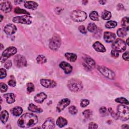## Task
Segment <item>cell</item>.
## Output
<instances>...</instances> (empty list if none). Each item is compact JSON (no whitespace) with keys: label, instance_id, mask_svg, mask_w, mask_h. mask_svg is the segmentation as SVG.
Returning <instances> with one entry per match:
<instances>
[{"label":"cell","instance_id":"obj_1","mask_svg":"<svg viewBox=\"0 0 129 129\" xmlns=\"http://www.w3.org/2000/svg\"><path fill=\"white\" fill-rule=\"evenodd\" d=\"M38 117L36 115L26 113L23 114L18 119V125L22 128H29L37 124Z\"/></svg>","mask_w":129,"mask_h":129},{"label":"cell","instance_id":"obj_2","mask_svg":"<svg viewBox=\"0 0 129 129\" xmlns=\"http://www.w3.org/2000/svg\"><path fill=\"white\" fill-rule=\"evenodd\" d=\"M69 89L73 92H78L82 90L83 85L82 82L77 79H71L68 82Z\"/></svg>","mask_w":129,"mask_h":129},{"label":"cell","instance_id":"obj_3","mask_svg":"<svg viewBox=\"0 0 129 129\" xmlns=\"http://www.w3.org/2000/svg\"><path fill=\"white\" fill-rule=\"evenodd\" d=\"M118 117L122 121H126L129 118V108L127 106L119 105L117 107Z\"/></svg>","mask_w":129,"mask_h":129},{"label":"cell","instance_id":"obj_4","mask_svg":"<svg viewBox=\"0 0 129 129\" xmlns=\"http://www.w3.org/2000/svg\"><path fill=\"white\" fill-rule=\"evenodd\" d=\"M87 14L81 10H75L71 14V19L76 22H83L87 18Z\"/></svg>","mask_w":129,"mask_h":129},{"label":"cell","instance_id":"obj_5","mask_svg":"<svg viewBox=\"0 0 129 129\" xmlns=\"http://www.w3.org/2000/svg\"><path fill=\"white\" fill-rule=\"evenodd\" d=\"M111 46L113 50H115L118 52H121L125 50L126 45L125 41L123 40L120 38H117L113 42Z\"/></svg>","mask_w":129,"mask_h":129},{"label":"cell","instance_id":"obj_6","mask_svg":"<svg viewBox=\"0 0 129 129\" xmlns=\"http://www.w3.org/2000/svg\"><path fill=\"white\" fill-rule=\"evenodd\" d=\"M83 65L84 68L87 71H91L95 67V62L94 60L88 55L83 56Z\"/></svg>","mask_w":129,"mask_h":129},{"label":"cell","instance_id":"obj_7","mask_svg":"<svg viewBox=\"0 0 129 129\" xmlns=\"http://www.w3.org/2000/svg\"><path fill=\"white\" fill-rule=\"evenodd\" d=\"M61 45V39L59 36L57 35H54L50 39L49 46L50 48L53 50H57Z\"/></svg>","mask_w":129,"mask_h":129},{"label":"cell","instance_id":"obj_8","mask_svg":"<svg viewBox=\"0 0 129 129\" xmlns=\"http://www.w3.org/2000/svg\"><path fill=\"white\" fill-rule=\"evenodd\" d=\"M97 69L100 72V73L105 77L111 80L114 79V73L112 71L107 68V67L104 66H98Z\"/></svg>","mask_w":129,"mask_h":129},{"label":"cell","instance_id":"obj_9","mask_svg":"<svg viewBox=\"0 0 129 129\" xmlns=\"http://www.w3.org/2000/svg\"><path fill=\"white\" fill-rule=\"evenodd\" d=\"M32 17L29 15H24L14 17L13 19V21L15 23L29 25L32 23Z\"/></svg>","mask_w":129,"mask_h":129},{"label":"cell","instance_id":"obj_10","mask_svg":"<svg viewBox=\"0 0 129 129\" xmlns=\"http://www.w3.org/2000/svg\"><path fill=\"white\" fill-rule=\"evenodd\" d=\"M14 62L15 66L18 68H22L27 66V60L26 58L21 54H17L15 56Z\"/></svg>","mask_w":129,"mask_h":129},{"label":"cell","instance_id":"obj_11","mask_svg":"<svg viewBox=\"0 0 129 129\" xmlns=\"http://www.w3.org/2000/svg\"><path fill=\"white\" fill-rule=\"evenodd\" d=\"M17 52V49L14 46H10L6 48L2 53V56L5 58H8L15 54Z\"/></svg>","mask_w":129,"mask_h":129},{"label":"cell","instance_id":"obj_12","mask_svg":"<svg viewBox=\"0 0 129 129\" xmlns=\"http://www.w3.org/2000/svg\"><path fill=\"white\" fill-rule=\"evenodd\" d=\"M40 83L43 87L46 88H54L56 86V83L54 81L50 79H41L40 80Z\"/></svg>","mask_w":129,"mask_h":129},{"label":"cell","instance_id":"obj_13","mask_svg":"<svg viewBox=\"0 0 129 129\" xmlns=\"http://www.w3.org/2000/svg\"><path fill=\"white\" fill-rule=\"evenodd\" d=\"M71 101L68 98H64L61 99L57 104L56 106V110L58 112H61L67 106L70 104Z\"/></svg>","mask_w":129,"mask_h":129},{"label":"cell","instance_id":"obj_14","mask_svg":"<svg viewBox=\"0 0 129 129\" xmlns=\"http://www.w3.org/2000/svg\"><path fill=\"white\" fill-rule=\"evenodd\" d=\"M16 26L12 24H8L6 25L4 28V31L6 34L8 35H11L14 34L16 32Z\"/></svg>","mask_w":129,"mask_h":129},{"label":"cell","instance_id":"obj_15","mask_svg":"<svg viewBox=\"0 0 129 129\" xmlns=\"http://www.w3.org/2000/svg\"><path fill=\"white\" fill-rule=\"evenodd\" d=\"M55 127L54 120L53 118L49 117L47 118L42 125V128H48L51 129Z\"/></svg>","mask_w":129,"mask_h":129},{"label":"cell","instance_id":"obj_16","mask_svg":"<svg viewBox=\"0 0 129 129\" xmlns=\"http://www.w3.org/2000/svg\"><path fill=\"white\" fill-rule=\"evenodd\" d=\"M0 8L1 10L4 13H7L11 11L12 9V6L10 2L5 1L1 4Z\"/></svg>","mask_w":129,"mask_h":129},{"label":"cell","instance_id":"obj_17","mask_svg":"<svg viewBox=\"0 0 129 129\" xmlns=\"http://www.w3.org/2000/svg\"><path fill=\"white\" fill-rule=\"evenodd\" d=\"M59 67L62 69L65 74H70L73 70V67L72 66L66 61H61L59 63Z\"/></svg>","mask_w":129,"mask_h":129},{"label":"cell","instance_id":"obj_18","mask_svg":"<svg viewBox=\"0 0 129 129\" xmlns=\"http://www.w3.org/2000/svg\"><path fill=\"white\" fill-rule=\"evenodd\" d=\"M103 36V38L104 40L108 43L113 42L116 38V35L115 34L108 31L105 32L104 33Z\"/></svg>","mask_w":129,"mask_h":129},{"label":"cell","instance_id":"obj_19","mask_svg":"<svg viewBox=\"0 0 129 129\" xmlns=\"http://www.w3.org/2000/svg\"><path fill=\"white\" fill-rule=\"evenodd\" d=\"M93 47L94 49L98 52H104L106 51V48L104 45L99 41H96L93 44Z\"/></svg>","mask_w":129,"mask_h":129},{"label":"cell","instance_id":"obj_20","mask_svg":"<svg viewBox=\"0 0 129 129\" xmlns=\"http://www.w3.org/2000/svg\"><path fill=\"white\" fill-rule=\"evenodd\" d=\"M46 98H47L46 94L43 92H41L37 94L36 95H35V96L34 97V100L37 103H41L44 101V100L46 99Z\"/></svg>","mask_w":129,"mask_h":129},{"label":"cell","instance_id":"obj_21","mask_svg":"<svg viewBox=\"0 0 129 129\" xmlns=\"http://www.w3.org/2000/svg\"><path fill=\"white\" fill-rule=\"evenodd\" d=\"M24 7L30 10H36L38 7V4L37 3L34 1H26L24 2Z\"/></svg>","mask_w":129,"mask_h":129},{"label":"cell","instance_id":"obj_22","mask_svg":"<svg viewBox=\"0 0 129 129\" xmlns=\"http://www.w3.org/2000/svg\"><path fill=\"white\" fill-rule=\"evenodd\" d=\"M4 97L6 99V101L9 104H11L15 102L16 95L13 93H9L4 95Z\"/></svg>","mask_w":129,"mask_h":129},{"label":"cell","instance_id":"obj_23","mask_svg":"<svg viewBox=\"0 0 129 129\" xmlns=\"http://www.w3.org/2000/svg\"><path fill=\"white\" fill-rule=\"evenodd\" d=\"M67 124H68L67 120L61 116L58 117V118L56 119V124L59 127H62L65 125H66Z\"/></svg>","mask_w":129,"mask_h":129},{"label":"cell","instance_id":"obj_24","mask_svg":"<svg viewBox=\"0 0 129 129\" xmlns=\"http://www.w3.org/2000/svg\"><path fill=\"white\" fill-rule=\"evenodd\" d=\"M28 109L29 111L33 112H36L39 113L42 112V109L41 108L37 107V106L35 105L34 104L32 103H31L29 105Z\"/></svg>","mask_w":129,"mask_h":129},{"label":"cell","instance_id":"obj_25","mask_svg":"<svg viewBox=\"0 0 129 129\" xmlns=\"http://www.w3.org/2000/svg\"><path fill=\"white\" fill-rule=\"evenodd\" d=\"M9 114L7 111L3 110L1 111L0 114V118L1 120L3 123H5L9 119Z\"/></svg>","mask_w":129,"mask_h":129},{"label":"cell","instance_id":"obj_26","mask_svg":"<svg viewBox=\"0 0 129 129\" xmlns=\"http://www.w3.org/2000/svg\"><path fill=\"white\" fill-rule=\"evenodd\" d=\"M23 112V109L20 106H15L11 110L12 113L15 116H20Z\"/></svg>","mask_w":129,"mask_h":129},{"label":"cell","instance_id":"obj_27","mask_svg":"<svg viewBox=\"0 0 129 129\" xmlns=\"http://www.w3.org/2000/svg\"><path fill=\"white\" fill-rule=\"evenodd\" d=\"M64 56L66 58L71 62H74L76 60L77 58V56L76 54L73 53H70V52H67L65 53Z\"/></svg>","mask_w":129,"mask_h":129},{"label":"cell","instance_id":"obj_28","mask_svg":"<svg viewBox=\"0 0 129 129\" xmlns=\"http://www.w3.org/2000/svg\"><path fill=\"white\" fill-rule=\"evenodd\" d=\"M121 25L123 28H124L127 31L128 30L129 19L128 17H125L122 19L121 21Z\"/></svg>","mask_w":129,"mask_h":129},{"label":"cell","instance_id":"obj_29","mask_svg":"<svg viewBox=\"0 0 129 129\" xmlns=\"http://www.w3.org/2000/svg\"><path fill=\"white\" fill-rule=\"evenodd\" d=\"M88 30L91 33H95L97 30V26L93 23H90L87 27Z\"/></svg>","mask_w":129,"mask_h":129},{"label":"cell","instance_id":"obj_30","mask_svg":"<svg viewBox=\"0 0 129 129\" xmlns=\"http://www.w3.org/2000/svg\"><path fill=\"white\" fill-rule=\"evenodd\" d=\"M36 61L38 64H43L46 62L47 59L43 55H39L36 58Z\"/></svg>","mask_w":129,"mask_h":129},{"label":"cell","instance_id":"obj_31","mask_svg":"<svg viewBox=\"0 0 129 129\" xmlns=\"http://www.w3.org/2000/svg\"><path fill=\"white\" fill-rule=\"evenodd\" d=\"M127 31L126 29H125L124 28H119L117 30V35L119 37H123L126 35Z\"/></svg>","mask_w":129,"mask_h":129},{"label":"cell","instance_id":"obj_32","mask_svg":"<svg viewBox=\"0 0 129 129\" xmlns=\"http://www.w3.org/2000/svg\"><path fill=\"white\" fill-rule=\"evenodd\" d=\"M101 17H102L103 19L105 20H108L111 17V14L109 11H108L107 10H105L102 13Z\"/></svg>","mask_w":129,"mask_h":129},{"label":"cell","instance_id":"obj_33","mask_svg":"<svg viewBox=\"0 0 129 129\" xmlns=\"http://www.w3.org/2000/svg\"><path fill=\"white\" fill-rule=\"evenodd\" d=\"M117 25V22L114 21H108L105 24V27L108 29H111L115 27Z\"/></svg>","mask_w":129,"mask_h":129},{"label":"cell","instance_id":"obj_34","mask_svg":"<svg viewBox=\"0 0 129 129\" xmlns=\"http://www.w3.org/2000/svg\"><path fill=\"white\" fill-rule=\"evenodd\" d=\"M90 19L93 21H97L99 20V15L96 11H92L89 15Z\"/></svg>","mask_w":129,"mask_h":129},{"label":"cell","instance_id":"obj_35","mask_svg":"<svg viewBox=\"0 0 129 129\" xmlns=\"http://www.w3.org/2000/svg\"><path fill=\"white\" fill-rule=\"evenodd\" d=\"M14 13L15 14H25L26 15H29L30 14L29 13H28L27 11L24 10V9H21L19 7H16L15 10H14Z\"/></svg>","mask_w":129,"mask_h":129},{"label":"cell","instance_id":"obj_36","mask_svg":"<svg viewBox=\"0 0 129 129\" xmlns=\"http://www.w3.org/2000/svg\"><path fill=\"white\" fill-rule=\"evenodd\" d=\"M115 101L116 102L119 103L121 104H126V105L128 104V102L127 100L124 97L117 98L115 99Z\"/></svg>","mask_w":129,"mask_h":129},{"label":"cell","instance_id":"obj_37","mask_svg":"<svg viewBox=\"0 0 129 129\" xmlns=\"http://www.w3.org/2000/svg\"><path fill=\"white\" fill-rule=\"evenodd\" d=\"M34 90V86L32 83L27 84V91L28 93H30Z\"/></svg>","mask_w":129,"mask_h":129},{"label":"cell","instance_id":"obj_38","mask_svg":"<svg viewBox=\"0 0 129 129\" xmlns=\"http://www.w3.org/2000/svg\"><path fill=\"white\" fill-rule=\"evenodd\" d=\"M92 112L89 109H86L83 112V115L85 118H89L92 115Z\"/></svg>","mask_w":129,"mask_h":129},{"label":"cell","instance_id":"obj_39","mask_svg":"<svg viewBox=\"0 0 129 129\" xmlns=\"http://www.w3.org/2000/svg\"><path fill=\"white\" fill-rule=\"evenodd\" d=\"M69 111L71 114L75 115L77 113L78 109L75 106H71L69 108Z\"/></svg>","mask_w":129,"mask_h":129},{"label":"cell","instance_id":"obj_40","mask_svg":"<svg viewBox=\"0 0 129 129\" xmlns=\"http://www.w3.org/2000/svg\"><path fill=\"white\" fill-rule=\"evenodd\" d=\"M90 103V102L87 99H82L80 102V106L82 107H85L88 106Z\"/></svg>","mask_w":129,"mask_h":129},{"label":"cell","instance_id":"obj_41","mask_svg":"<svg viewBox=\"0 0 129 129\" xmlns=\"http://www.w3.org/2000/svg\"><path fill=\"white\" fill-rule=\"evenodd\" d=\"M0 86H1V92L3 93L7 91L8 89V87L5 83L1 82L0 83Z\"/></svg>","mask_w":129,"mask_h":129},{"label":"cell","instance_id":"obj_42","mask_svg":"<svg viewBox=\"0 0 129 129\" xmlns=\"http://www.w3.org/2000/svg\"><path fill=\"white\" fill-rule=\"evenodd\" d=\"M108 111H109V112H110V113L111 116H112L113 118H114L115 119H117L118 118L117 113H115L114 111L111 108H108Z\"/></svg>","mask_w":129,"mask_h":129},{"label":"cell","instance_id":"obj_43","mask_svg":"<svg viewBox=\"0 0 129 129\" xmlns=\"http://www.w3.org/2000/svg\"><path fill=\"white\" fill-rule=\"evenodd\" d=\"M12 66V62L10 60H6L4 62V67L7 69H9Z\"/></svg>","mask_w":129,"mask_h":129},{"label":"cell","instance_id":"obj_44","mask_svg":"<svg viewBox=\"0 0 129 129\" xmlns=\"http://www.w3.org/2000/svg\"><path fill=\"white\" fill-rule=\"evenodd\" d=\"M0 72H1V77H0L1 79H2L6 77L7 72H6V71L5 69H4L3 68H1L0 69Z\"/></svg>","mask_w":129,"mask_h":129},{"label":"cell","instance_id":"obj_45","mask_svg":"<svg viewBox=\"0 0 129 129\" xmlns=\"http://www.w3.org/2000/svg\"><path fill=\"white\" fill-rule=\"evenodd\" d=\"M99 112L101 114L104 115L107 113V109L105 107L102 106L99 109Z\"/></svg>","mask_w":129,"mask_h":129},{"label":"cell","instance_id":"obj_46","mask_svg":"<svg viewBox=\"0 0 129 129\" xmlns=\"http://www.w3.org/2000/svg\"><path fill=\"white\" fill-rule=\"evenodd\" d=\"M111 55L114 58H117L119 56V52L115 50L112 49L111 51Z\"/></svg>","mask_w":129,"mask_h":129},{"label":"cell","instance_id":"obj_47","mask_svg":"<svg viewBox=\"0 0 129 129\" xmlns=\"http://www.w3.org/2000/svg\"><path fill=\"white\" fill-rule=\"evenodd\" d=\"M8 85L11 86V87H15L16 85V82L15 80L14 79H10L9 81H8Z\"/></svg>","mask_w":129,"mask_h":129},{"label":"cell","instance_id":"obj_48","mask_svg":"<svg viewBox=\"0 0 129 129\" xmlns=\"http://www.w3.org/2000/svg\"><path fill=\"white\" fill-rule=\"evenodd\" d=\"M79 29V31L82 33V34H86V29H85V27L83 25H81V26H80L78 28Z\"/></svg>","mask_w":129,"mask_h":129},{"label":"cell","instance_id":"obj_49","mask_svg":"<svg viewBox=\"0 0 129 129\" xmlns=\"http://www.w3.org/2000/svg\"><path fill=\"white\" fill-rule=\"evenodd\" d=\"M88 128H98V125L96 123L92 122H90L89 124Z\"/></svg>","mask_w":129,"mask_h":129},{"label":"cell","instance_id":"obj_50","mask_svg":"<svg viewBox=\"0 0 129 129\" xmlns=\"http://www.w3.org/2000/svg\"><path fill=\"white\" fill-rule=\"evenodd\" d=\"M122 58L124 60L128 61V52L125 51L123 54H122Z\"/></svg>","mask_w":129,"mask_h":129},{"label":"cell","instance_id":"obj_51","mask_svg":"<svg viewBox=\"0 0 129 129\" xmlns=\"http://www.w3.org/2000/svg\"><path fill=\"white\" fill-rule=\"evenodd\" d=\"M99 2L101 5H105L106 3V1H99Z\"/></svg>","mask_w":129,"mask_h":129},{"label":"cell","instance_id":"obj_52","mask_svg":"<svg viewBox=\"0 0 129 129\" xmlns=\"http://www.w3.org/2000/svg\"><path fill=\"white\" fill-rule=\"evenodd\" d=\"M122 128H128V125H127V124H123L122 126V127H121Z\"/></svg>","mask_w":129,"mask_h":129},{"label":"cell","instance_id":"obj_53","mask_svg":"<svg viewBox=\"0 0 129 129\" xmlns=\"http://www.w3.org/2000/svg\"><path fill=\"white\" fill-rule=\"evenodd\" d=\"M14 2L17 4L18 3H21L23 2V1H15Z\"/></svg>","mask_w":129,"mask_h":129},{"label":"cell","instance_id":"obj_54","mask_svg":"<svg viewBox=\"0 0 129 129\" xmlns=\"http://www.w3.org/2000/svg\"><path fill=\"white\" fill-rule=\"evenodd\" d=\"M126 44H127V45H128V38H127L126 39Z\"/></svg>","mask_w":129,"mask_h":129},{"label":"cell","instance_id":"obj_55","mask_svg":"<svg viewBox=\"0 0 129 129\" xmlns=\"http://www.w3.org/2000/svg\"><path fill=\"white\" fill-rule=\"evenodd\" d=\"M1 49H3V44H1Z\"/></svg>","mask_w":129,"mask_h":129},{"label":"cell","instance_id":"obj_56","mask_svg":"<svg viewBox=\"0 0 129 129\" xmlns=\"http://www.w3.org/2000/svg\"><path fill=\"white\" fill-rule=\"evenodd\" d=\"M1 21H2V20H3V16L1 15Z\"/></svg>","mask_w":129,"mask_h":129}]
</instances>
